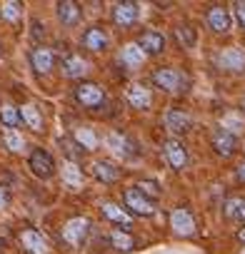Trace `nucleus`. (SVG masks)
Returning <instances> with one entry per match:
<instances>
[{"mask_svg":"<svg viewBox=\"0 0 245 254\" xmlns=\"http://www.w3.org/2000/svg\"><path fill=\"white\" fill-rule=\"evenodd\" d=\"M150 80H153L155 87H160V90H165L170 95H180L188 87V75L175 70V67H155Z\"/></svg>","mask_w":245,"mask_h":254,"instance_id":"f257e3e1","label":"nucleus"},{"mask_svg":"<svg viewBox=\"0 0 245 254\" xmlns=\"http://www.w3.org/2000/svg\"><path fill=\"white\" fill-rule=\"evenodd\" d=\"M73 95L78 100V105H83L85 110H100L105 105V90L93 82V80H83L73 87Z\"/></svg>","mask_w":245,"mask_h":254,"instance_id":"f03ea898","label":"nucleus"},{"mask_svg":"<svg viewBox=\"0 0 245 254\" xmlns=\"http://www.w3.org/2000/svg\"><path fill=\"white\" fill-rule=\"evenodd\" d=\"M88 234H90V219H88V217H70V219L60 227V237H63V242L70 244V247H80Z\"/></svg>","mask_w":245,"mask_h":254,"instance_id":"7ed1b4c3","label":"nucleus"},{"mask_svg":"<svg viewBox=\"0 0 245 254\" xmlns=\"http://www.w3.org/2000/svg\"><path fill=\"white\" fill-rule=\"evenodd\" d=\"M163 125H165V130L173 132V135H185V132H190V127H193V117L183 107H170L163 115Z\"/></svg>","mask_w":245,"mask_h":254,"instance_id":"20e7f679","label":"nucleus"},{"mask_svg":"<svg viewBox=\"0 0 245 254\" xmlns=\"http://www.w3.org/2000/svg\"><path fill=\"white\" fill-rule=\"evenodd\" d=\"M28 167H30V172H33L38 180H50V177L55 175V162H53V157H50L43 147H35V150L30 152Z\"/></svg>","mask_w":245,"mask_h":254,"instance_id":"39448f33","label":"nucleus"},{"mask_svg":"<svg viewBox=\"0 0 245 254\" xmlns=\"http://www.w3.org/2000/svg\"><path fill=\"white\" fill-rule=\"evenodd\" d=\"M215 65L225 72H245V50L243 48H223L215 55Z\"/></svg>","mask_w":245,"mask_h":254,"instance_id":"423d86ee","label":"nucleus"},{"mask_svg":"<svg viewBox=\"0 0 245 254\" xmlns=\"http://www.w3.org/2000/svg\"><path fill=\"white\" fill-rule=\"evenodd\" d=\"M122 202H125V207L138 214V217H153L155 214V202H150L148 197H143L138 192V187H130L125 190V194H122Z\"/></svg>","mask_w":245,"mask_h":254,"instance_id":"0eeeda50","label":"nucleus"},{"mask_svg":"<svg viewBox=\"0 0 245 254\" xmlns=\"http://www.w3.org/2000/svg\"><path fill=\"white\" fill-rule=\"evenodd\" d=\"M105 145H108V150H110L115 157H120V160H133V157L138 155L133 140H130L128 135H122V132H108Z\"/></svg>","mask_w":245,"mask_h":254,"instance_id":"6e6552de","label":"nucleus"},{"mask_svg":"<svg viewBox=\"0 0 245 254\" xmlns=\"http://www.w3.org/2000/svg\"><path fill=\"white\" fill-rule=\"evenodd\" d=\"M108 43H110V38H108V30L103 25H90L83 33V38H80V45L88 53H105L108 50Z\"/></svg>","mask_w":245,"mask_h":254,"instance_id":"1a4fd4ad","label":"nucleus"},{"mask_svg":"<svg viewBox=\"0 0 245 254\" xmlns=\"http://www.w3.org/2000/svg\"><path fill=\"white\" fill-rule=\"evenodd\" d=\"M170 227L180 237H193L195 234V217L190 214L188 207H175L170 214Z\"/></svg>","mask_w":245,"mask_h":254,"instance_id":"9d476101","label":"nucleus"},{"mask_svg":"<svg viewBox=\"0 0 245 254\" xmlns=\"http://www.w3.org/2000/svg\"><path fill=\"white\" fill-rule=\"evenodd\" d=\"M18 239H20V244H23V249H25L28 254H48V252H50L48 239H45L38 229H20Z\"/></svg>","mask_w":245,"mask_h":254,"instance_id":"9b49d317","label":"nucleus"},{"mask_svg":"<svg viewBox=\"0 0 245 254\" xmlns=\"http://www.w3.org/2000/svg\"><path fill=\"white\" fill-rule=\"evenodd\" d=\"M163 150H165V157H168V162H170L173 170L183 172L188 167V147L180 140H165L163 142Z\"/></svg>","mask_w":245,"mask_h":254,"instance_id":"f8f14e48","label":"nucleus"},{"mask_svg":"<svg viewBox=\"0 0 245 254\" xmlns=\"http://www.w3.org/2000/svg\"><path fill=\"white\" fill-rule=\"evenodd\" d=\"M138 15H140V10H138L135 3H130V0L113 5V23H115L118 28H130V25H135V23H138Z\"/></svg>","mask_w":245,"mask_h":254,"instance_id":"ddd939ff","label":"nucleus"},{"mask_svg":"<svg viewBox=\"0 0 245 254\" xmlns=\"http://www.w3.org/2000/svg\"><path fill=\"white\" fill-rule=\"evenodd\" d=\"M205 23H208V28H210L213 33H218V35L230 33V13H228V8H225V5H213V8H208Z\"/></svg>","mask_w":245,"mask_h":254,"instance_id":"4468645a","label":"nucleus"},{"mask_svg":"<svg viewBox=\"0 0 245 254\" xmlns=\"http://www.w3.org/2000/svg\"><path fill=\"white\" fill-rule=\"evenodd\" d=\"M210 145H213V152L218 157H233L235 150H238V137L225 132V130H215L213 137H210Z\"/></svg>","mask_w":245,"mask_h":254,"instance_id":"2eb2a0df","label":"nucleus"},{"mask_svg":"<svg viewBox=\"0 0 245 254\" xmlns=\"http://www.w3.org/2000/svg\"><path fill=\"white\" fill-rule=\"evenodd\" d=\"M55 65V53L45 45H38L35 50H30V67L38 72V75H48Z\"/></svg>","mask_w":245,"mask_h":254,"instance_id":"dca6fc26","label":"nucleus"},{"mask_svg":"<svg viewBox=\"0 0 245 254\" xmlns=\"http://www.w3.org/2000/svg\"><path fill=\"white\" fill-rule=\"evenodd\" d=\"M135 43L143 48L145 55H160V53H165V35L158 33V30H143Z\"/></svg>","mask_w":245,"mask_h":254,"instance_id":"f3484780","label":"nucleus"},{"mask_svg":"<svg viewBox=\"0 0 245 254\" xmlns=\"http://www.w3.org/2000/svg\"><path fill=\"white\" fill-rule=\"evenodd\" d=\"M88 60H83V55H78V53H68L65 58H63V63H60V70H63V75L65 77H70V80H80L85 72H88Z\"/></svg>","mask_w":245,"mask_h":254,"instance_id":"a211bd4d","label":"nucleus"},{"mask_svg":"<svg viewBox=\"0 0 245 254\" xmlns=\"http://www.w3.org/2000/svg\"><path fill=\"white\" fill-rule=\"evenodd\" d=\"M125 97H128V102H130L135 110H148V107L153 105V95H150V90H148L143 82H133V85H128Z\"/></svg>","mask_w":245,"mask_h":254,"instance_id":"6ab92c4d","label":"nucleus"},{"mask_svg":"<svg viewBox=\"0 0 245 254\" xmlns=\"http://www.w3.org/2000/svg\"><path fill=\"white\" fill-rule=\"evenodd\" d=\"M118 60H120V65H125V67H140L148 60V55L143 53V48L138 43H128V45L120 48Z\"/></svg>","mask_w":245,"mask_h":254,"instance_id":"aec40b11","label":"nucleus"},{"mask_svg":"<svg viewBox=\"0 0 245 254\" xmlns=\"http://www.w3.org/2000/svg\"><path fill=\"white\" fill-rule=\"evenodd\" d=\"M55 15H58V20H60L63 25L73 28V25H78V23H80L83 10H80V5H78V3H73V0H63V3H58V5H55Z\"/></svg>","mask_w":245,"mask_h":254,"instance_id":"412c9836","label":"nucleus"},{"mask_svg":"<svg viewBox=\"0 0 245 254\" xmlns=\"http://www.w3.org/2000/svg\"><path fill=\"white\" fill-rule=\"evenodd\" d=\"M18 112H20V120L30 127L33 132H43V112L38 110V105L35 102H23L20 107H18Z\"/></svg>","mask_w":245,"mask_h":254,"instance_id":"4be33fe9","label":"nucleus"},{"mask_svg":"<svg viewBox=\"0 0 245 254\" xmlns=\"http://www.w3.org/2000/svg\"><path fill=\"white\" fill-rule=\"evenodd\" d=\"M100 212H103L105 219H110V222H115V224H122V227H130V224H133V217L128 214V209H122V207L115 204V202H103V204H100Z\"/></svg>","mask_w":245,"mask_h":254,"instance_id":"5701e85b","label":"nucleus"},{"mask_svg":"<svg viewBox=\"0 0 245 254\" xmlns=\"http://www.w3.org/2000/svg\"><path fill=\"white\" fill-rule=\"evenodd\" d=\"M93 175H95V180H100L103 185H113V182L120 180V170H118L113 162H108V160L93 162Z\"/></svg>","mask_w":245,"mask_h":254,"instance_id":"b1692460","label":"nucleus"},{"mask_svg":"<svg viewBox=\"0 0 245 254\" xmlns=\"http://www.w3.org/2000/svg\"><path fill=\"white\" fill-rule=\"evenodd\" d=\"M220 130H225V132H230V135H240V132H245V120H243V115L238 112V110H228L223 117H220Z\"/></svg>","mask_w":245,"mask_h":254,"instance_id":"393cba45","label":"nucleus"},{"mask_svg":"<svg viewBox=\"0 0 245 254\" xmlns=\"http://www.w3.org/2000/svg\"><path fill=\"white\" fill-rule=\"evenodd\" d=\"M110 247L118 249V252H133L135 249V239L125 229H113L110 232Z\"/></svg>","mask_w":245,"mask_h":254,"instance_id":"a878e982","label":"nucleus"},{"mask_svg":"<svg viewBox=\"0 0 245 254\" xmlns=\"http://www.w3.org/2000/svg\"><path fill=\"white\" fill-rule=\"evenodd\" d=\"M73 140H75L78 147H83V150H88V152H93V150L98 147V137H95V132H93V127H75Z\"/></svg>","mask_w":245,"mask_h":254,"instance_id":"bb28decb","label":"nucleus"},{"mask_svg":"<svg viewBox=\"0 0 245 254\" xmlns=\"http://www.w3.org/2000/svg\"><path fill=\"white\" fill-rule=\"evenodd\" d=\"M63 182H65L68 187H73V190H78V187L83 185V170L78 167L75 160L63 162Z\"/></svg>","mask_w":245,"mask_h":254,"instance_id":"cd10ccee","label":"nucleus"},{"mask_svg":"<svg viewBox=\"0 0 245 254\" xmlns=\"http://www.w3.org/2000/svg\"><path fill=\"white\" fill-rule=\"evenodd\" d=\"M175 38H178V43H180L183 48H195V43H198V30H195L193 25L183 23V25L175 28Z\"/></svg>","mask_w":245,"mask_h":254,"instance_id":"c85d7f7f","label":"nucleus"},{"mask_svg":"<svg viewBox=\"0 0 245 254\" xmlns=\"http://www.w3.org/2000/svg\"><path fill=\"white\" fill-rule=\"evenodd\" d=\"M3 142H5V147L10 150V152H15V155H20V152H25V137L18 132V130H5L3 132Z\"/></svg>","mask_w":245,"mask_h":254,"instance_id":"c756f323","label":"nucleus"},{"mask_svg":"<svg viewBox=\"0 0 245 254\" xmlns=\"http://www.w3.org/2000/svg\"><path fill=\"white\" fill-rule=\"evenodd\" d=\"M0 122H3V125L8 127V130H15L18 122H20V112H18V107H15V105H10V102L0 105Z\"/></svg>","mask_w":245,"mask_h":254,"instance_id":"7c9ffc66","label":"nucleus"},{"mask_svg":"<svg viewBox=\"0 0 245 254\" xmlns=\"http://www.w3.org/2000/svg\"><path fill=\"white\" fill-rule=\"evenodd\" d=\"M0 15H3V20H8V23H18L23 18V3H18V0H8V3L0 5Z\"/></svg>","mask_w":245,"mask_h":254,"instance_id":"2f4dec72","label":"nucleus"},{"mask_svg":"<svg viewBox=\"0 0 245 254\" xmlns=\"http://www.w3.org/2000/svg\"><path fill=\"white\" fill-rule=\"evenodd\" d=\"M138 192H140L143 197H148L150 202H155V199L163 194V190H160V185H158L155 180H143V182H138Z\"/></svg>","mask_w":245,"mask_h":254,"instance_id":"473e14b6","label":"nucleus"},{"mask_svg":"<svg viewBox=\"0 0 245 254\" xmlns=\"http://www.w3.org/2000/svg\"><path fill=\"white\" fill-rule=\"evenodd\" d=\"M243 197H230L225 204H223V209H225V217L228 219H238L240 214H243Z\"/></svg>","mask_w":245,"mask_h":254,"instance_id":"72a5a7b5","label":"nucleus"},{"mask_svg":"<svg viewBox=\"0 0 245 254\" xmlns=\"http://www.w3.org/2000/svg\"><path fill=\"white\" fill-rule=\"evenodd\" d=\"M30 30H33V33H30V35H33V40H38V43H40V40L45 38V25H43L40 20H33V23H30Z\"/></svg>","mask_w":245,"mask_h":254,"instance_id":"f704fd0d","label":"nucleus"},{"mask_svg":"<svg viewBox=\"0 0 245 254\" xmlns=\"http://www.w3.org/2000/svg\"><path fill=\"white\" fill-rule=\"evenodd\" d=\"M233 8H235V18H238V23H240V28L245 30V0H243V3H235Z\"/></svg>","mask_w":245,"mask_h":254,"instance_id":"c9c22d12","label":"nucleus"},{"mask_svg":"<svg viewBox=\"0 0 245 254\" xmlns=\"http://www.w3.org/2000/svg\"><path fill=\"white\" fill-rule=\"evenodd\" d=\"M8 207H10V192H8V187L0 185V212L8 209Z\"/></svg>","mask_w":245,"mask_h":254,"instance_id":"e433bc0d","label":"nucleus"},{"mask_svg":"<svg viewBox=\"0 0 245 254\" xmlns=\"http://www.w3.org/2000/svg\"><path fill=\"white\" fill-rule=\"evenodd\" d=\"M238 177H240V180L245 182V160H243V162L238 165Z\"/></svg>","mask_w":245,"mask_h":254,"instance_id":"4c0bfd02","label":"nucleus"},{"mask_svg":"<svg viewBox=\"0 0 245 254\" xmlns=\"http://www.w3.org/2000/svg\"><path fill=\"white\" fill-rule=\"evenodd\" d=\"M238 239H240V242H243V244H245V227H243V229H240V232H238Z\"/></svg>","mask_w":245,"mask_h":254,"instance_id":"58836bf2","label":"nucleus"},{"mask_svg":"<svg viewBox=\"0 0 245 254\" xmlns=\"http://www.w3.org/2000/svg\"><path fill=\"white\" fill-rule=\"evenodd\" d=\"M240 217H243V219H245V202H243V214H240Z\"/></svg>","mask_w":245,"mask_h":254,"instance_id":"ea45409f","label":"nucleus"},{"mask_svg":"<svg viewBox=\"0 0 245 254\" xmlns=\"http://www.w3.org/2000/svg\"><path fill=\"white\" fill-rule=\"evenodd\" d=\"M243 112H245V97H243Z\"/></svg>","mask_w":245,"mask_h":254,"instance_id":"a19ab883","label":"nucleus"}]
</instances>
